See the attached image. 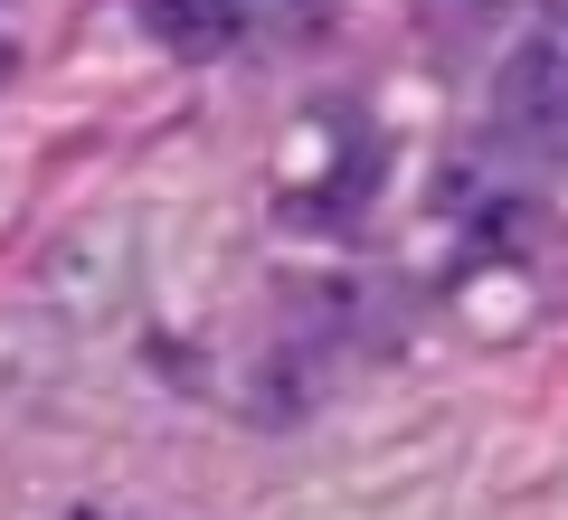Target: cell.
Returning <instances> with one entry per match:
<instances>
[{
  "instance_id": "cell-1",
  "label": "cell",
  "mask_w": 568,
  "mask_h": 520,
  "mask_svg": "<svg viewBox=\"0 0 568 520\" xmlns=\"http://www.w3.org/2000/svg\"><path fill=\"white\" fill-rule=\"evenodd\" d=\"M493 114H503L511 142H530V152L568 161V29H540L530 48H511Z\"/></svg>"
},
{
  "instance_id": "cell-2",
  "label": "cell",
  "mask_w": 568,
  "mask_h": 520,
  "mask_svg": "<svg viewBox=\"0 0 568 520\" xmlns=\"http://www.w3.org/2000/svg\"><path fill=\"white\" fill-rule=\"evenodd\" d=\"M142 29L171 58H227L246 48V0H142Z\"/></svg>"
},
{
  "instance_id": "cell-3",
  "label": "cell",
  "mask_w": 568,
  "mask_h": 520,
  "mask_svg": "<svg viewBox=\"0 0 568 520\" xmlns=\"http://www.w3.org/2000/svg\"><path fill=\"white\" fill-rule=\"evenodd\" d=\"M332 0H246V39H313Z\"/></svg>"
},
{
  "instance_id": "cell-4",
  "label": "cell",
  "mask_w": 568,
  "mask_h": 520,
  "mask_svg": "<svg viewBox=\"0 0 568 520\" xmlns=\"http://www.w3.org/2000/svg\"><path fill=\"white\" fill-rule=\"evenodd\" d=\"M540 20H549V29H568V0H540Z\"/></svg>"
}]
</instances>
